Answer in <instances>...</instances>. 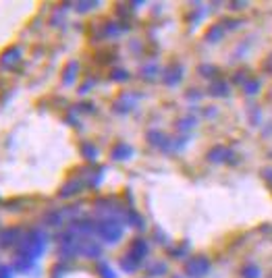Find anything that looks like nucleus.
<instances>
[{"label": "nucleus", "instance_id": "nucleus-2", "mask_svg": "<svg viewBox=\"0 0 272 278\" xmlns=\"http://www.w3.org/2000/svg\"><path fill=\"white\" fill-rule=\"evenodd\" d=\"M19 58H21V50L19 48H9L3 58H0V65L3 67H13L15 63H19Z\"/></svg>", "mask_w": 272, "mask_h": 278}, {"label": "nucleus", "instance_id": "nucleus-3", "mask_svg": "<svg viewBox=\"0 0 272 278\" xmlns=\"http://www.w3.org/2000/svg\"><path fill=\"white\" fill-rule=\"evenodd\" d=\"M127 154H131V149H129V147L118 145V147L114 149V158H127Z\"/></svg>", "mask_w": 272, "mask_h": 278}, {"label": "nucleus", "instance_id": "nucleus-1", "mask_svg": "<svg viewBox=\"0 0 272 278\" xmlns=\"http://www.w3.org/2000/svg\"><path fill=\"white\" fill-rule=\"evenodd\" d=\"M19 239H21V231L19 229H9V231H3L0 233V247H13V245H17L19 243Z\"/></svg>", "mask_w": 272, "mask_h": 278}, {"label": "nucleus", "instance_id": "nucleus-4", "mask_svg": "<svg viewBox=\"0 0 272 278\" xmlns=\"http://www.w3.org/2000/svg\"><path fill=\"white\" fill-rule=\"evenodd\" d=\"M11 268L9 266H0V278H11Z\"/></svg>", "mask_w": 272, "mask_h": 278}]
</instances>
